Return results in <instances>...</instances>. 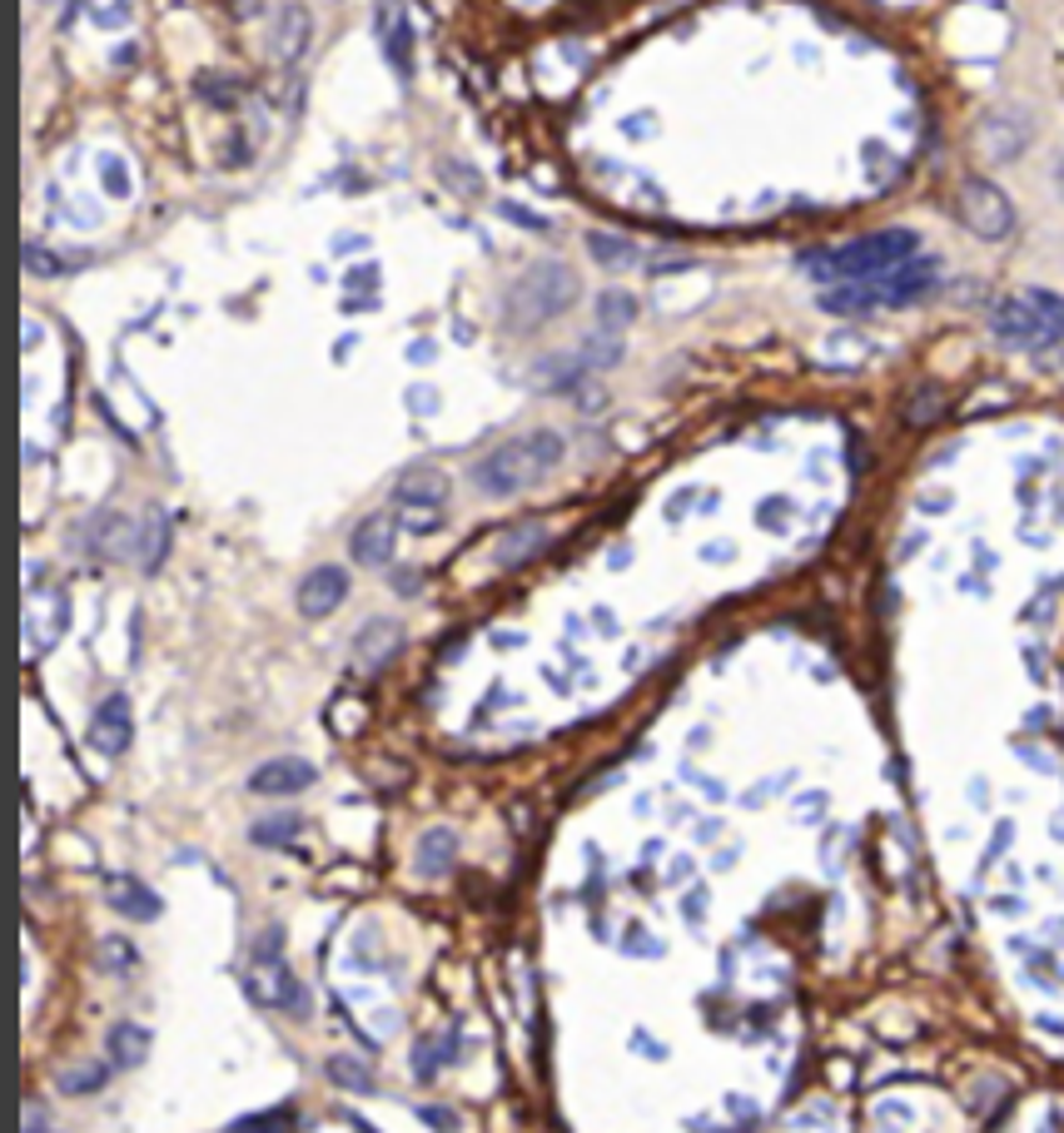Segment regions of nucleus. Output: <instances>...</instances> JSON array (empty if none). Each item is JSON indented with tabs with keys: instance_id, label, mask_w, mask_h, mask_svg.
<instances>
[{
	"instance_id": "obj_1",
	"label": "nucleus",
	"mask_w": 1064,
	"mask_h": 1133,
	"mask_svg": "<svg viewBox=\"0 0 1064 1133\" xmlns=\"http://www.w3.org/2000/svg\"><path fill=\"white\" fill-rule=\"evenodd\" d=\"M910 258H921V239L910 230H886V234H865V239H850L841 249H811L801 254V269L816 279V284H861L871 273L901 269Z\"/></svg>"
},
{
	"instance_id": "obj_2",
	"label": "nucleus",
	"mask_w": 1064,
	"mask_h": 1133,
	"mask_svg": "<svg viewBox=\"0 0 1064 1133\" xmlns=\"http://www.w3.org/2000/svg\"><path fill=\"white\" fill-rule=\"evenodd\" d=\"M562 453H567V443L552 428H532L522 438H507V443H498L492 453H483L473 462V488L488 492V498H513V492L532 488L543 473H552Z\"/></svg>"
},
{
	"instance_id": "obj_3",
	"label": "nucleus",
	"mask_w": 1064,
	"mask_h": 1133,
	"mask_svg": "<svg viewBox=\"0 0 1064 1133\" xmlns=\"http://www.w3.org/2000/svg\"><path fill=\"white\" fill-rule=\"evenodd\" d=\"M935 279H940V264L935 258H910L901 269L871 273L861 284H835L820 294V309L826 314H871V309H901V303H916L921 294H930Z\"/></svg>"
},
{
	"instance_id": "obj_4",
	"label": "nucleus",
	"mask_w": 1064,
	"mask_h": 1133,
	"mask_svg": "<svg viewBox=\"0 0 1064 1133\" xmlns=\"http://www.w3.org/2000/svg\"><path fill=\"white\" fill-rule=\"evenodd\" d=\"M577 303V279L562 264H537V269L518 273V284L507 288V329H537L552 324L558 314H567Z\"/></svg>"
},
{
	"instance_id": "obj_5",
	"label": "nucleus",
	"mask_w": 1064,
	"mask_h": 1133,
	"mask_svg": "<svg viewBox=\"0 0 1064 1133\" xmlns=\"http://www.w3.org/2000/svg\"><path fill=\"white\" fill-rule=\"evenodd\" d=\"M990 329L1015 348H1050L1064 339V299H1054L1045 288H1024L1015 299L995 303Z\"/></svg>"
},
{
	"instance_id": "obj_6",
	"label": "nucleus",
	"mask_w": 1064,
	"mask_h": 1133,
	"mask_svg": "<svg viewBox=\"0 0 1064 1133\" xmlns=\"http://www.w3.org/2000/svg\"><path fill=\"white\" fill-rule=\"evenodd\" d=\"M960 219L980 234V239H990V245L995 239H1010V230H1015V209H1010V200L990 185V179H965Z\"/></svg>"
},
{
	"instance_id": "obj_7",
	"label": "nucleus",
	"mask_w": 1064,
	"mask_h": 1133,
	"mask_svg": "<svg viewBox=\"0 0 1064 1133\" xmlns=\"http://www.w3.org/2000/svg\"><path fill=\"white\" fill-rule=\"evenodd\" d=\"M374 30H378V45H384L393 75L408 80V75H413V30H408V15H403L398 0H378Z\"/></svg>"
},
{
	"instance_id": "obj_8",
	"label": "nucleus",
	"mask_w": 1064,
	"mask_h": 1133,
	"mask_svg": "<svg viewBox=\"0 0 1064 1133\" xmlns=\"http://www.w3.org/2000/svg\"><path fill=\"white\" fill-rule=\"evenodd\" d=\"M65 621H71V602H65V592H30V602H26L30 657H41L45 646L65 631Z\"/></svg>"
},
{
	"instance_id": "obj_9",
	"label": "nucleus",
	"mask_w": 1064,
	"mask_h": 1133,
	"mask_svg": "<svg viewBox=\"0 0 1064 1133\" xmlns=\"http://www.w3.org/2000/svg\"><path fill=\"white\" fill-rule=\"evenodd\" d=\"M393 542H398V522H393V513H369L354 528V542H348V552H354V562L359 567H389L393 562Z\"/></svg>"
},
{
	"instance_id": "obj_10",
	"label": "nucleus",
	"mask_w": 1064,
	"mask_h": 1133,
	"mask_svg": "<svg viewBox=\"0 0 1064 1133\" xmlns=\"http://www.w3.org/2000/svg\"><path fill=\"white\" fill-rule=\"evenodd\" d=\"M344 597H348V572H344V567H314V572L299 582V612L309 621L339 612Z\"/></svg>"
},
{
	"instance_id": "obj_11",
	"label": "nucleus",
	"mask_w": 1064,
	"mask_h": 1133,
	"mask_svg": "<svg viewBox=\"0 0 1064 1133\" xmlns=\"http://www.w3.org/2000/svg\"><path fill=\"white\" fill-rule=\"evenodd\" d=\"M309 786H314V766L299 756H273L264 766H254V775H249L254 796H294V790H309Z\"/></svg>"
},
{
	"instance_id": "obj_12",
	"label": "nucleus",
	"mask_w": 1064,
	"mask_h": 1133,
	"mask_svg": "<svg viewBox=\"0 0 1064 1133\" xmlns=\"http://www.w3.org/2000/svg\"><path fill=\"white\" fill-rule=\"evenodd\" d=\"M130 702L125 696H105L100 711H95V721H90V741H95V751H105V756H125L130 751Z\"/></svg>"
},
{
	"instance_id": "obj_13",
	"label": "nucleus",
	"mask_w": 1064,
	"mask_h": 1133,
	"mask_svg": "<svg viewBox=\"0 0 1064 1133\" xmlns=\"http://www.w3.org/2000/svg\"><path fill=\"white\" fill-rule=\"evenodd\" d=\"M398 642H403V627L398 621H369V627L359 631V642H354V661H359V672H378L384 661L398 651Z\"/></svg>"
},
{
	"instance_id": "obj_14",
	"label": "nucleus",
	"mask_w": 1064,
	"mask_h": 1133,
	"mask_svg": "<svg viewBox=\"0 0 1064 1133\" xmlns=\"http://www.w3.org/2000/svg\"><path fill=\"white\" fill-rule=\"evenodd\" d=\"M105 890H110L105 900L115 904L125 919H159V895L144 885V880H135V876H110V880H105Z\"/></svg>"
},
{
	"instance_id": "obj_15",
	"label": "nucleus",
	"mask_w": 1064,
	"mask_h": 1133,
	"mask_svg": "<svg viewBox=\"0 0 1064 1133\" xmlns=\"http://www.w3.org/2000/svg\"><path fill=\"white\" fill-rule=\"evenodd\" d=\"M453 861H458V835L453 831H428L423 840H418V855H413V865H418V876L423 880H443L448 870H453Z\"/></svg>"
},
{
	"instance_id": "obj_16",
	"label": "nucleus",
	"mask_w": 1064,
	"mask_h": 1133,
	"mask_svg": "<svg viewBox=\"0 0 1064 1133\" xmlns=\"http://www.w3.org/2000/svg\"><path fill=\"white\" fill-rule=\"evenodd\" d=\"M398 503L403 507H443L448 503V477L438 468H408L398 477Z\"/></svg>"
},
{
	"instance_id": "obj_17",
	"label": "nucleus",
	"mask_w": 1064,
	"mask_h": 1133,
	"mask_svg": "<svg viewBox=\"0 0 1064 1133\" xmlns=\"http://www.w3.org/2000/svg\"><path fill=\"white\" fill-rule=\"evenodd\" d=\"M303 50H309V11H303V5H284V11H279V26H273V60L294 65Z\"/></svg>"
},
{
	"instance_id": "obj_18",
	"label": "nucleus",
	"mask_w": 1064,
	"mask_h": 1133,
	"mask_svg": "<svg viewBox=\"0 0 1064 1133\" xmlns=\"http://www.w3.org/2000/svg\"><path fill=\"white\" fill-rule=\"evenodd\" d=\"M980 140H985V150H990L995 159H1015L1024 150V140H1030V125H1024L1020 115H990L985 120V129H980Z\"/></svg>"
},
{
	"instance_id": "obj_19",
	"label": "nucleus",
	"mask_w": 1064,
	"mask_h": 1133,
	"mask_svg": "<svg viewBox=\"0 0 1064 1133\" xmlns=\"http://www.w3.org/2000/svg\"><path fill=\"white\" fill-rule=\"evenodd\" d=\"M537 547H547V528H543V522H518L513 532H503V537H498V547H492V562H498V567H518V562H528Z\"/></svg>"
},
{
	"instance_id": "obj_20",
	"label": "nucleus",
	"mask_w": 1064,
	"mask_h": 1133,
	"mask_svg": "<svg viewBox=\"0 0 1064 1133\" xmlns=\"http://www.w3.org/2000/svg\"><path fill=\"white\" fill-rule=\"evenodd\" d=\"M144 1049H150V1029L135 1024V1019H125V1024H115V1029L105 1034V1054H110L115 1069H135L144 1059Z\"/></svg>"
},
{
	"instance_id": "obj_21",
	"label": "nucleus",
	"mask_w": 1064,
	"mask_h": 1133,
	"mask_svg": "<svg viewBox=\"0 0 1064 1133\" xmlns=\"http://www.w3.org/2000/svg\"><path fill=\"white\" fill-rule=\"evenodd\" d=\"M617 359H622V339H617V333H607V329H597L592 339H582V348L573 353V363L582 368V378L603 374V368H612Z\"/></svg>"
},
{
	"instance_id": "obj_22",
	"label": "nucleus",
	"mask_w": 1064,
	"mask_h": 1133,
	"mask_svg": "<svg viewBox=\"0 0 1064 1133\" xmlns=\"http://www.w3.org/2000/svg\"><path fill=\"white\" fill-rule=\"evenodd\" d=\"M632 318H637V299L627 288H603V294H597V329L617 333V329H627Z\"/></svg>"
},
{
	"instance_id": "obj_23",
	"label": "nucleus",
	"mask_w": 1064,
	"mask_h": 1133,
	"mask_svg": "<svg viewBox=\"0 0 1064 1133\" xmlns=\"http://www.w3.org/2000/svg\"><path fill=\"white\" fill-rule=\"evenodd\" d=\"M299 835H303L299 816H269V820H254V825H249V840H254V846H284V840H299Z\"/></svg>"
},
{
	"instance_id": "obj_24",
	"label": "nucleus",
	"mask_w": 1064,
	"mask_h": 1133,
	"mask_svg": "<svg viewBox=\"0 0 1064 1133\" xmlns=\"http://www.w3.org/2000/svg\"><path fill=\"white\" fill-rule=\"evenodd\" d=\"M588 249L597 264H607V269H632L637 258V245H627V239H607V234H588Z\"/></svg>"
},
{
	"instance_id": "obj_25",
	"label": "nucleus",
	"mask_w": 1064,
	"mask_h": 1133,
	"mask_svg": "<svg viewBox=\"0 0 1064 1133\" xmlns=\"http://www.w3.org/2000/svg\"><path fill=\"white\" fill-rule=\"evenodd\" d=\"M165 547H170V522H165L159 513H150V522H144V532H140V567H144V572H155V567H159Z\"/></svg>"
},
{
	"instance_id": "obj_26",
	"label": "nucleus",
	"mask_w": 1064,
	"mask_h": 1133,
	"mask_svg": "<svg viewBox=\"0 0 1064 1133\" xmlns=\"http://www.w3.org/2000/svg\"><path fill=\"white\" fill-rule=\"evenodd\" d=\"M100 964L110 970V975H135V964H140V949L125 940V934H105L100 940Z\"/></svg>"
},
{
	"instance_id": "obj_27",
	"label": "nucleus",
	"mask_w": 1064,
	"mask_h": 1133,
	"mask_svg": "<svg viewBox=\"0 0 1064 1133\" xmlns=\"http://www.w3.org/2000/svg\"><path fill=\"white\" fill-rule=\"evenodd\" d=\"M105 1074H110V1069H105V1064H80V1069H60V1093H71V1099H80V1093H95L105 1084Z\"/></svg>"
},
{
	"instance_id": "obj_28",
	"label": "nucleus",
	"mask_w": 1064,
	"mask_h": 1133,
	"mask_svg": "<svg viewBox=\"0 0 1064 1133\" xmlns=\"http://www.w3.org/2000/svg\"><path fill=\"white\" fill-rule=\"evenodd\" d=\"M329 1079H339V1084H344V1089H354V1093H369V1089H374L369 1069H363V1064H354L348 1054H333V1059H329Z\"/></svg>"
},
{
	"instance_id": "obj_29",
	"label": "nucleus",
	"mask_w": 1064,
	"mask_h": 1133,
	"mask_svg": "<svg viewBox=\"0 0 1064 1133\" xmlns=\"http://www.w3.org/2000/svg\"><path fill=\"white\" fill-rule=\"evenodd\" d=\"M100 179H105V189H110L115 200H125V194H130V170H125V159L100 155Z\"/></svg>"
},
{
	"instance_id": "obj_30",
	"label": "nucleus",
	"mask_w": 1064,
	"mask_h": 1133,
	"mask_svg": "<svg viewBox=\"0 0 1064 1133\" xmlns=\"http://www.w3.org/2000/svg\"><path fill=\"white\" fill-rule=\"evenodd\" d=\"M438 174H443V185H453V189L463 185V189H468V194H483V179H478V174L468 170V164H443V170H438Z\"/></svg>"
},
{
	"instance_id": "obj_31",
	"label": "nucleus",
	"mask_w": 1064,
	"mask_h": 1133,
	"mask_svg": "<svg viewBox=\"0 0 1064 1133\" xmlns=\"http://www.w3.org/2000/svg\"><path fill=\"white\" fill-rule=\"evenodd\" d=\"M26 264L41 273V279H50V273H65V264H60V258H45L35 245H26Z\"/></svg>"
},
{
	"instance_id": "obj_32",
	"label": "nucleus",
	"mask_w": 1064,
	"mask_h": 1133,
	"mask_svg": "<svg viewBox=\"0 0 1064 1133\" xmlns=\"http://www.w3.org/2000/svg\"><path fill=\"white\" fill-rule=\"evenodd\" d=\"M682 915L697 925V919H706V885H691L687 890V900H682Z\"/></svg>"
},
{
	"instance_id": "obj_33",
	"label": "nucleus",
	"mask_w": 1064,
	"mask_h": 1133,
	"mask_svg": "<svg viewBox=\"0 0 1064 1133\" xmlns=\"http://www.w3.org/2000/svg\"><path fill=\"white\" fill-rule=\"evenodd\" d=\"M786 513H792V503L781 498V503H762V528H781L786 522Z\"/></svg>"
},
{
	"instance_id": "obj_34",
	"label": "nucleus",
	"mask_w": 1064,
	"mask_h": 1133,
	"mask_svg": "<svg viewBox=\"0 0 1064 1133\" xmlns=\"http://www.w3.org/2000/svg\"><path fill=\"white\" fill-rule=\"evenodd\" d=\"M344 288H378V269H369V264H363V269H354L344 279Z\"/></svg>"
},
{
	"instance_id": "obj_35",
	"label": "nucleus",
	"mask_w": 1064,
	"mask_h": 1133,
	"mask_svg": "<svg viewBox=\"0 0 1064 1133\" xmlns=\"http://www.w3.org/2000/svg\"><path fill=\"white\" fill-rule=\"evenodd\" d=\"M503 215H507V219H518V224H528V230H547V219L528 215V209H518V204H503Z\"/></svg>"
},
{
	"instance_id": "obj_36",
	"label": "nucleus",
	"mask_w": 1064,
	"mask_h": 1133,
	"mask_svg": "<svg viewBox=\"0 0 1064 1133\" xmlns=\"http://www.w3.org/2000/svg\"><path fill=\"white\" fill-rule=\"evenodd\" d=\"M433 403H438V398H433V388H413L408 408H413V413H418V408H423V413H433Z\"/></svg>"
},
{
	"instance_id": "obj_37",
	"label": "nucleus",
	"mask_w": 1064,
	"mask_h": 1133,
	"mask_svg": "<svg viewBox=\"0 0 1064 1133\" xmlns=\"http://www.w3.org/2000/svg\"><path fill=\"white\" fill-rule=\"evenodd\" d=\"M393 587H398L403 597H413V587H418V572H398V582H393Z\"/></svg>"
},
{
	"instance_id": "obj_38",
	"label": "nucleus",
	"mask_w": 1064,
	"mask_h": 1133,
	"mask_svg": "<svg viewBox=\"0 0 1064 1133\" xmlns=\"http://www.w3.org/2000/svg\"><path fill=\"white\" fill-rule=\"evenodd\" d=\"M26 1133H50V1129H41V1119H35V1114H30V1123H26Z\"/></svg>"
},
{
	"instance_id": "obj_39",
	"label": "nucleus",
	"mask_w": 1064,
	"mask_h": 1133,
	"mask_svg": "<svg viewBox=\"0 0 1064 1133\" xmlns=\"http://www.w3.org/2000/svg\"><path fill=\"white\" fill-rule=\"evenodd\" d=\"M1054 179H1060V189H1064V159H1060V170H1054Z\"/></svg>"
}]
</instances>
